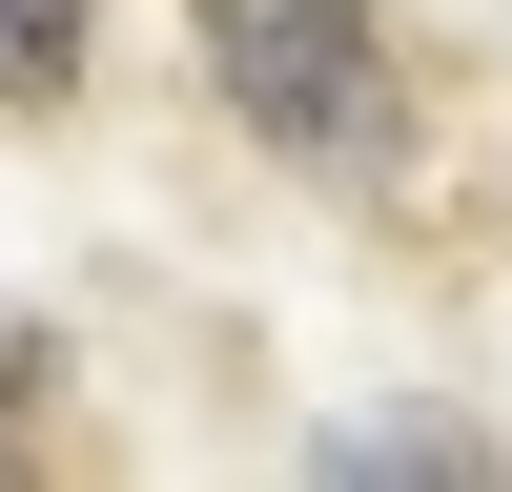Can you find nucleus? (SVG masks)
I'll list each match as a JSON object with an SVG mask.
<instances>
[{"label":"nucleus","instance_id":"f03ea898","mask_svg":"<svg viewBox=\"0 0 512 492\" xmlns=\"http://www.w3.org/2000/svg\"><path fill=\"white\" fill-rule=\"evenodd\" d=\"M308 472H328V492H349V472H369V492H492L512 451L472 431V410H328V431H308Z\"/></svg>","mask_w":512,"mask_h":492},{"label":"nucleus","instance_id":"7ed1b4c3","mask_svg":"<svg viewBox=\"0 0 512 492\" xmlns=\"http://www.w3.org/2000/svg\"><path fill=\"white\" fill-rule=\"evenodd\" d=\"M82 41H103V0H0V123L82 103Z\"/></svg>","mask_w":512,"mask_h":492},{"label":"nucleus","instance_id":"20e7f679","mask_svg":"<svg viewBox=\"0 0 512 492\" xmlns=\"http://www.w3.org/2000/svg\"><path fill=\"white\" fill-rule=\"evenodd\" d=\"M41 390H62V349H41V328H21V308H0V451H21V431H41Z\"/></svg>","mask_w":512,"mask_h":492},{"label":"nucleus","instance_id":"f257e3e1","mask_svg":"<svg viewBox=\"0 0 512 492\" xmlns=\"http://www.w3.org/2000/svg\"><path fill=\"white\" fill-rule=\"evenodd\" d=\"M205 62H226L246 144L308 164V185H390V164H410V62H390L369 0H226Z\"/></svg>","mask_w":512,"mask_h":492}]
</instances>
